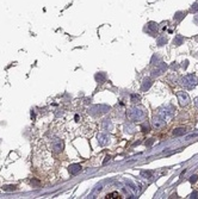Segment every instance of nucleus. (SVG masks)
Masks as SVG:
<instances>
[{"mask_svg": "<svg viewBox=\"0 0 198 199\" xmlns=\"http://www.w3.org/2000/svg\"><path fill=\"white\" fill-rule=\"evenodd\" d=\"M141 129H142V131H149V125L147 123H143L141 125Z\"/></svg>", "mask_w": 198, "mask_h": 199, "instance_id": "393cba45", "label": "nucleus"}, {"mask_svg": "<svg viewBox=\"0 0 198 199\" xmlns=\"http://www.w3.org/2000/svg\"><path fill=\"white\" fill-rule=\"evenodd\" d=\"M177 98H178V101H179V104H180L181 106H186V105L190 103V97H189V94H187L186 92H184V91L177 92Z\"/></svg>", "mask_w": 198, "mask_h": 199, "instance_id": "39448f33", "label": "nucleus"}, {"mask_svg": "<svg viewBox=\"0 0 198 199\" xmlns=\"http://www.w3.org/2000/svg\"><path fill=\"white\" fill-rule=\"evenodd\" d=\"M145 116H146L145 111H143L142 109H140V107H133V109H130V110L128 111V117H129V119H131V121H134V122L142 121V119L145 118Z\"/></svg>", "mask_w": 198, "mask_h": 199, "instance_id": "f03ea898", "label": "nucleus"}, {"mask_svg": "<svg viewBox=\"0 0 198 199\" xmlns=\"http://www.w3.org/2000/svg\"><path fill=\"white\" fill-rule=\"evenodd\" d=\"M187 66H189V61H184V62H183V68H184V69H186V68H187Z\"/></svg>", "mask_w": 198, "mask_h": 199, "instance_id": "cd10ccee", "label": "nucleus"}, {"mask_svg": "<svg viewBox=\"0 0 198 199\" xmlns=\"http://www.w3.org/2000/svg\"><path fill=\"white\" fill-rule=\"evenodd\" d=\"M189 198H198V193L197 192H192V193L189 196Z\"/></svg>", "mask_w": 198, "mask_h": 199, "instance_id": "bb28decb", "label": "nucleus"}, {"mask_svg": "<svg viewBox=\"0 0 198 199\" xmlns=\"http://www.w3.org/2000/svg\"><path fill=\"white\" fill-rule=\"evenodd\" d=\"M68 171H69V173L72 175H76L81 171V166H80L79 163H73V165H71V166L68 167Z\"/></svg>", "mask_w": 198, "mask_h": 199, "instance_id": "9b49d317", "label": "nucleus"}, {"mask_svg": "<svg viewBox=\"0 0 198 199\" xmlns=\"http://www.w3.org/2000/svg\"><path fill=\"white\" fill-rule=\"evenodd\" d=\"M195 105H196V107H198V98L195 99Z\"/></svg>", "mask_w": 198, "mask_h": 199, "instance_id": "c85d7f7f", "label": "nucleus"}, {"mask_svg": "<svg viewBox=\"0 0 198 199\" xmlns=\"http://www.w3.org/2000/svg\"><path fill=\"white\" fill-rule=\"evenodd\" d=\"M98 143L101 147H105L110 143V137L106 134H99L98 135Z\"/></svg>", "mask_w": 198, "mask_h": 199, "instance_id": "6e6552de", "label": "nucleus"}, {"mask_svg": "<svg viewBox=\"0 0 198 199\" xmlns=\"http://www.w3.org/2000/svg\"><path fill=\"white\" fill-rule=\"evenodd\" d=\"M185 132H186L185 128H178V129H174L173 135L174 136H183V135H185Z\"/></svg>", "mask_w": 198, "mask_h": 199, "instance_id": "4468645a", "label": "nucleus"}, {"mask_svg": "<svg viewBox=\"0 0 198 199\" xmlns=\"http://www.w3.org/2000/svg\"><path fill=\"white\" fill-rule=\"evenodd\" d=\"M107 160H110V156H106V157H105V161H104V163H106V162H107Z\"/></svg>", "mask_w": 198, "mask_h": 199, "instance_id": "c756f323", "label": "nucleus"}, {"mask_svg": "<svg viewBox=\"0 0 198 199\" xmlns=\"http://www.w3.org/2000/svg\"><path fill=\"white\" fill-rule=\"evenodd\" d=\"M2 188H4V191H14V190L17 188V186H14V185H10V186H4Z\"/></svg>", "mask_w": 198, "mask_h": 199, "instance_id": "412c9836", "label": "nucleus"}, {"mask_svg": "<svg viewBox=\"0 0 198 199\" xmlns=\"http://www.w3.org/2000/svg\"><path fill=\"white\" fill-rule=\"evenodd\" d=\"M166 69H167V66H166V63H164V62H160L154 69H153V72H152V75L153 76H160L161 74H164L165 72H166Z\"/></svg>", "mask_w": 198, "mask_h": 199, "instance_id": "423d86ee", "label": "nucleus"}, {"mask_svg": "<svg viewBox=\"0 0 198 199\" xmlns=\"http://www.w3.org/2000/svg\"><path fill=\"white\" fill-rule=\"evenodd\" d=\"M140 100V96L139 94H131V101L133 103H137Z\"/></svg>", "mask_w": 198, "mask_h": 199, "instance_id": "5701e85b", "label": "nucleus"}, {"mask_svg": "<svg viewBox=\"0 0 198 199\" xmlns=\"http://www.w3.org/2000/svg\"><path fill=\"white\" fill-rule=\"evenodd\" d=\"M109 110H110V106H107V105H96V106H92V107L88 110V112H90L92 116L98 117L100 115L106 113Z\"/></svg>", "mask_w": 198, "mask_h": 199, "instance_id": "7ed1b4c3", "label": "nucleus"}, {"mask_svg": "<svg viewBox=\"0 0 198 199\" xmlns=\"http://www.w3.org/2000/svg\"><path fill=\"white\" fill-rule=\"evenodd\" d=\"M185 17V12H177L175 14H174V21H177V22H180L183 18Z\"/></svg>", "mask_w": 198, "mask_h": 199, "instance_id": "a211bd4d", "label": "nucleus"}, {"mask_svg": "<svg viewBox=\"0 0 198 199\" xmlns=\"http://www.w3.org/2000/svg\"><path fill=\"white\" fill-rule=\"evenodd\" d=\"M96 80L98 81L99 84H103V82L106 80V75H105V73H98V74H96Z\"/></svg>", "mask_w": 198, "mask_h": 199, "instance_id": "f3484780", "label": "nucleus"}, {"mask_svg": "<svg viewBox=\"0 0 198 199\" xmlns=\"http://www.w3.org/2000/svg\"><path fill=\"white\" fill-rule=\"evenodd\" d=\"M141 175L143 178H146V179H149L152 176V172L150 171H143V172H141Z\"/></svg>", "mask_w": 198, "mask_h": 199, "instance_id": "aec40b11", "label": "nucleus"}, {"mask_svg": "<svg viewBox=\"0 0 198 199\" xmlns=\"http://www.w3.org/2000/svg\"><path fill=\"white\" fill-rule=\"evenodd\" d=\"M124 129H125V132H128V134H134L135 125L131 124V123H128V124L124 125Z\"/></svg>", "mask_w": 198, "mask_h": 199, "instance_id": "dca6fc26", "label": "nucleus"}, {"mask_svg": "<svg viewBox=\"0 0 198 199\" xmlns=\"http://www.w3.org/2000/svg\"><path fill=\"white\" fill-rule=\"evenodd\" d=\"M183 42H184V37L183 36H180V35H178V36H175V38L173 39V44L174 46H181L183 44Z\"/></svg>", "mask_w": 198, "mask_h": 199, "instance_id": "2eb2a0df", "label": "nucleus"}, {"mask_svg": "<svg viewBox=\"0 0 198 199\" xmlns=\"http://www.w3.org/2000/svg\"><path fill=\"white\" fill-rule=\"evenodd\" d=\"M152 79L150 77H146L145 80H143V82H142V87H141V90L142 91H147V90H149V87L152 86Z\"/></svg>", "mask_w": 198, "mask_h": 199, "instance_id": "ddd939ff", "label": "nucleus"}, {"mask_svg": "<svg viewBox=\"0 0 198 199\" xmlns=\"http://www.w3.org/2000/svg\"><path fill=\"white\" fill-rule=\"evenodd\" d=\"M197 77H196V75L195 74H187L185 75V76H183L181 77V80H180V84H181V86H184L185 88H187V90H192V88H195L196 86H197Z\"/></svg>", "mask_w": 198, "mask_h": 199, "instance_id": "f257e3e1", "label": "nucleus"}, {"mask_svg": "<svg viewBox=\"0 0 198 199\" xmlns=\"http://www.w3.org/2000/svg\"><path fill=\"white\" fill-rule=\"evenodd\" d=\"M158 30H159V25L156 24V23L149 22L148 24H147V31H148L150 35H155L158 32Z\"/></svg>", "mask_w": 198, "mask_h": 199, "instance_id": "1a4fd4ad", "label": "nucleus"}, {"mask_svg": "<svg viewBox=\"0 0 198 199\" xmlns=\"http://www.w3.org/2000/svg\"><path fill=\"white\" fill-rule=\"evenodd\" d=\"M51 149L55 153H61L63 150V141L60 138H54L51 142Z\"/></svg>", "mask_w": 198, "mask_h": 199, "instance_id": "0eeeda50", "label": "nucleus"}, {"mask_svg": "<svg viewBox=\"0 0 198 199\" xmlns=\"http://www.w3.org/2000/svg\"><path fill=\"white\" fill-rule=\"evenodd\" d=\"M174 115V107L172 105H167L166 107H164L161 111H160V113H159V116L160 117H162L166 122L170 119V118H172Z\"/></svg>", "mask_w": 198, "mask_h": 199, "instance_id": "20e7f679", "label": "nucleus"}, {"mask_svg": "<svg viewBox=\"0 0 198 199\" xmlns=\"http://www.w3.org/2000/svg\"><path fill=\"white\" fill-rule=\"evenodd\" d=\"M101 126H103V129H104V130H109V131H111V130H112V128H113V124H112V122H111L109 118H106V119H104V121H103V124H101Z\"/></svg>", "mask_w": 198, "mask_h": 199, "instance_id": "f8f14e48", "label": "nucleus"}, {"mask_svg": "<svg viewBox=\"0 0 198 199\" xmlns=\"http://www.w3.org/2000/svg\"><path fill=\"white\" fill-rule=\"evenodd\" d=\"M106 197H107V198H120V194H118V193H116V192H113V193L107 194Z\"/></svg>", "mask_w": 198, "mask_h": 199, "instance_id": "b1692460", "label": "nucleus"}, {"mask_svg": "<svg viewBox=\"0 0 198 199\" xmlns=\"http://www.w3.org/2000/svg\"><path fill=\"white\" fill-rule=\"evenodd\" d=\"M166 42H167V38L166 37H164V36H161V37H159L158 38V46H164V44H166Z\"/></svg>", "mask_w": 198, "mask_h": 199, "instance_id": "6ab92c4d", "label": "nucleus"}, {"mask_svg": "<svg viewBox=\"0 0 198 199\" xmlns=\"http://www.w3.org/2000/svg\"><path fill=\"white\" fill-rule=\"evenodd\" d=\"M153 124L155 128H162L164 125L166 124V121L162 118V117H160V116H158V117H154V121H153Z\"/></svg>", "mask_w": 198, "mask_h": 199, "instance_id": "9d476101", "label": "nucleus"}, {"mask_svg": "<svg viewBox=\"0 0 198 199\" xmlns=\"http://www.w3.org/2000/svg\"><path fill=\"white\" fill-rule=\"evenodd\" d=\"M197 179H198L197 175H192V176L190 178V182H191V184H195V182L197 181Z\"/></svg>", "mask_w": 198, "mask_h": 199, "instance_id": "a878e982", "label": "nucleus"}, {"mask_svg": "<svg viewBox=\"0 0 198 199\" xmlns=\"http://www.w3.org/2000/svg\"><path fill=\"white\" fill-rule=\"evenodd\" d=\"M190 11H191L192 13H196V12H198V2H196V4H193V5L191 6V8H190Z\"/></svg>", "mask_w": 198, "mask_h": 199, "instance_id": "4be33fe9", "label": "nucleus"}]
</instances>
